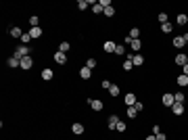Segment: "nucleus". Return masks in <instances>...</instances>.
Returning <instances> with one entry per match:
<instances>
[{
	"mask_svg": "<svg viewBox=\"0 0 188 140\" xmlns=\"http://www.w3.org/2000/svg\"><path fill=\"white\" fill-rule=\"evenodd\" d=\"M15 57L19 59H25V57H29V46H25V44H19V46L15 48Z\"/></svg>",
	"mask_w": 188,
	"mask_h": 140,
	"instance_id": "f257e3e1",
	"label": "nucleus"
},
{
	"mask_svg": "<svg viewBox=\"0 0 188 140\" xmlns=\"http://www.w3.org/2000/svg\"><path fill=\"white\" fill-rule=\"evenodd\" d=\"M86 103H88V107H92L94 111H103V109H105L103 100H98V98H88Z\"/></svg>",
	"mask_w": 188,
	"mask_h": 140,
	"instance_id": "f03ea898",
	"label": "nucleus"
},
{
	"mask_svg": "<svg viewBox=\"0 0 188 140\" xmlns=\"http://www.w3.org/2000/svg\"><path fill=\"white\" fill-rule=\"evenodd\" d=\"M161 103H163V107H171L174 103H176V98H174V94L165 92L163 96H161Z\"/></svg>",
	"mask_w": 188,
	"mask_h": 140,
	"instance_id": "7ed1b4c3",
	"label": "nucleus"
},
{
	"mask_svg": "<svg viewBox=\"0 0 188 140\" xmlns=\"http://www.w3.org/2000/svg\"><path fill=\"white\" fill-rule=\"evenodd\" d=\"M171 113H174V115H184V103H174V105H171Z\"/></svg>",
	"mask_w": 188,
	"mask_h": 140,
	"instance_id": "20e7f679",
	"label": "nucleus"
},
{
	"mask_svg": "<svg viewBox=\"0 0 188 140\" xmlns=\"http://www.w3.org/2000/svg\"><path fill=\"white\" fill-rule=\"evenodd\" d=\"M55 63L65 65V63H67V55H65V52H61V50H57V52H55Z\"/></svg>",
	"mask_w": 188,
	"mask_h": 140,
	"instance_id": "39448f33",
	"label": "nucleus"
},
{
	"mask_svg": "<svg viewBox=\"0 0 188 140\" xmlns=\"http://www.w3.org/2000/svg\"><path fill=\"white\" fill-rule=\"evenodd\" d=\"M186 61H188V55H182V52L176 55V59H174V63L180 65V67H184V65H186Z\"/></svg>",
	"mask_w": 188,
	"mask_h": 140,
	"instance_id": "423d86ee",
	"label": "nucleus"
},
{
	"mask_svg": "<svg viewBox=\"0 0 188 140\" xmlns=\"http://www.w3.org/2000/svg\"><path fill=\"white\" fill-rule=\"evenodd\" d=\"M119 121H121V119H119L117 115H111L109 119H107V126H109L111 130H115V128H117V123H119Z\"/></svg>",
	"mask_w": 188,
	"mask_h": 140,
	"instance_id": "0eeeda50",
	"label": "nucleus"
},
{
	"mask_svg": "<svg viewBox=\"0 0 188 140\" xmlns=\"http://www.w3.org/2000/svg\"><path fill=\"white\" fill-rule=\"evenodd\" d=\"M42 34H44V32H42V27H32V29H29V36H32V40H38V38H42Z\"/></svg>",
	"mask_w": 188,
	"mask_h": 140,
	"instance_id": "6e6552de",
	"label": "nucleus"
},
{
	"mask_svg": "<svg viewBox=\"0 0 188 140\" xmlns=\"http://www.w3.org/2000/svg\"><path fill=\"white\" fill-rule=\"evenodd\" d=\"M123 100H126V105H128V107H134V105H136V94H134V92H128Z\"/></svg>",
	"mask_w": 188,
	"mask_h": 140,
	"instance_id": "1a4fd4ad",
	"label": "nucleus"
},
{
	"mask_svg": "<svg viewBox=\"0 0 188 140\" xmlns=\"http://www.w3.org/2000/svg\"><path fill=\"white\" fill-rule=\"evenodd\" d=\"M176 84L180 86V88H186V86H188V75L180 73V75H178V80H176Z\"/></svg>",
	"mask_w": 188,
	"mask_h": 140,
	"instance_id": "9d476101",
	"label": "nucleus"
},
{
	"mask_svg": "<svg viewBox=\"0 0 188 140\" xmlns=\"http://www.w3.org/2000/svg\"><path fill=\"white\" fill-rule=\"evenodd\" d=\"M171 44H174L176 48H182V46H186V40H184V36H176Z\"/></svg>",
	"mask_w": 188,
	"mask_h": 140,
	"instance_id": "9b49d317",
	"label": "nucleus"
},
{
	"mask_svg": "<svg viewBox=\"0 0 188 140\" xmlns=\"http://www.w3.org/2000/svg\"><path fill=\"white\" fill-rule=\"evenodd\" d=\"M32 65H34V61H32V57H25V59H21V69H32Z\"/></svg>",
	"mask_w": 188,
	"mask_h": 140,
	"instance_id": "f8f14e48",
	"label": "nucleus"
},
{
	"mask_svg": "<svg viewBox=\"0 0 188 140\" xmlns=\"http://www.w3.org/2000/svg\"><path fill=\"white\" fill-rule=\"evenodd\" d=\"M105 52H115V48H117V44H115V42H113V40H107L105 42Z\"/></svg>",
	"mask_w": 188,
	"mask_h": 140,
	"instance_id": "ddd939ff",
	"label": "nucleus"
},
{
	"mask_svg": "<svg viewBox=\"0 0 188 140\" xmlns=\"http://www.w3.org/2000/svg\"><path fill=\"white\" fill-rule=\"evenodd\" d=\"M90 75H92V69H88V67L84 65L82 69H80V78H82V80H90Z\"/></svg>",
	"mask_w": 188,
	"mask_h": 140,
	"instance_id": "4468645a",
	"label": "nucleus"
},
{
	"mask_svg": "<svg viewBox=\"0 0 188 140\" xmlns=\"http://www.w3.org/2000/svg\"><path fill=\"white\" fill-rule=\"evenodd\" d=\"M6 65H9L11 69H15V67H21V61H19L17 57H11L9 61H6Z\"/></svg>",
	"mask_w": 188,
	"mask_h": 140,
	"instance_id": "2eb2a0df",
	"label": "nucleus"
},
{
	"mask_svg": "<svg viewBox=\"0 0 188 140\" xmlns=\"http://www.w3.org/2000/svg\"><path fill=\"white\" fill-rule=\"evenodd\" d=\"M71 132L80 136V134H84V126L82 123H71Z\"/></svg>",
	"mask_w": 188,
	"mask_h": 140,
	"instance_id": "dca6fc26",
	"label": "nucleus"
},
{
	"mask_svg": "<svg viewBox=\"0 0 188 140\" xmlns=\"http://www.w3.org/2000/svg\"><path fill=\"white\" fill-rule=\"evenodd\" d=\"M132 63H134L136 67H140V65H144V57H142V55H134V57H132Z\"/></svg>",
	"mask_w": 188,
	"mask_h": 140,
	"instance_id": "f3484780",
	"label": "nucleus"
},
{
	"mask_svg": "<svg viewBox=\"0 0 188 140\" xmlns=\"http://www.w3.org/2000/svg\"><path fill=\"white\" fill-rule=\"evenodd\" d=\"M42 78H44L46 82H50V80L55 78V71H52V69H48V67H46V69L42 71Z\"/></svg>",
	"mask_w": 188,
	"mask_h": 140,
	"instance_id": "a211bd4d",
	"label": "nucleus"
},
{
	"mask_svg": "<svg viewBox=\"0 0 188 140\" xmlns=\"http://www.w3.org/2000/svg\"><path fill=\"white\" fill-rule=\"evenodd\" d=\"M9 34H11L13 38H21L23 32H21V27H11V29H9Z\"/></svg>",
	"mask_w": 188,
	"mask_h": 140,
	"instance_id": "6ab92c4d",
	"label": "nucleus"
},
{
	"mask_svg": "<svg viewBox=\"0 0 188 140\" xmlns=\"http://www.w3.org/2000/svg\"><path fill=\"white\" fill-rule=\"evenodd\" d=\"M130 38H132V40H140V29H138V27H132V29H130Z\"/></svg>",
	"mask_w": 188,
	"mask_h": 140,
	"instance_id": "aec40b11",
	"label": "nucleus"
},
{
	"mask_svg": "<svg viewBox=\"0 0 188 140\" xmlns=\"http://www.w3.org/2000/svg\"><path fill=\"white\" fill-rule=\"evenodd\" d=\"M119 92H121V88H119L117 84H113V86L109 88V94H111V96H119Z\"/></svg>",
	"mask_w": 188,
	"mask_h": 140,
	"instance_id": "412c9836",
	"label": "nucleus"
},
{
	"mask_svg": "<svg viewBox=\"0 0 188 140\" xmlns=\"http://www.w3.org/2000/svg\"><path fill=\"white\" fill-rule=\"evenodd\" d=\"M59 50H61V52H65V55H67V52L71 50V44H69V42H61V44H59Z\"/></svg>",
	"mask_w": 188,
	"mask_h": 140,
	"instance_id": "4be33fe9",
	"label": "nucleus"
},
{
	"mask_svg": "<svg viewBox=\"0 0 188 140\" xmlns=\"http://www.w3.org/2000/svg\"><path fill=\"white\" fill-rule=\"evenodd\" d=\"M126 115H128L130 119H134V117L138 115V111H136V107H128V111H126Z\"/></svg>",
	"mask_w": 188,
	"mask_h": 140,
	"instance_id": "5701e85b",
	"label": "nucleus"
},
{
	"mask_svg": "<svg viewBox=\"0 0 188 140\" xmlns=\"http://www.w3.org/2000/svg\"><path fill=\"white\" fill-rule=\"evenodd\" d=\"M176 21H178V25H188V17L184 15V13H182V15H178Z\"/></svg>",
	"mask_w": 188,
	"mask_h": 140,
	"instance_id": "b1692460",
	"label": "nucleus"
},
{
	"mask_svg": "<svg viewBox=\"0 0 188 140\" xmlns=\"http://www.w3.org/2000/svg\"><path fill=\"white\" fill-rule=\"evenodd\" d=\"M132 67H134V63H132V57H128L126 61H123V71H130Z\"/></svg>",
	"mask_w": 188,
	"mask_h": 140,
	"instance_id": "393cba45",
	"label": "nucleus"
},
{
	"mask_svg": "<svg viewBox=\"0 0 188 140\" xmlns=\"http://www.w3.org/2000/svg\"><path fill=\"white\" fill-rule=\"evenodd\" d=\"M86 67H88V69H94V67H96V59H94V57H88V61H86Z\"/></svg>",
	"mask_w": 188,
	"mask_h": 140,
	"instance_id": "a878e982",
	"label": "nucleus"
},
{
	"mask_svg": "<svg viewBox=\"0 0 188 140\" xmlns=\"http://www.w3.org/2000/svg\"><path fill=\"white\" fill-rule=\"evenodd\" d=\"M115 55L123 57V55H126V46H123V44H117V48H115Z\"/></svg>",
	"mask_w": 188,
	"mask_h": 140,
	"instance_id": "bb28decb",
	"label": "nucleus"
},
{
	"mask_svg": "<svg viewBox=\"0 0 188 140\" xmlns=\"http://www.w3.org/2000/svg\"><path fill=\"white\" fill-rule=\"evenodd\" d=\"M174 98H176V103H184V100H186L184 92H176V94H174Z\"/></svg>",
	"mask_w": 188,
	"mask_h": 140,
	"instance_id": "cd10ccee",
	"label": "nucleus"
},
{
	"mask_svg": "<svg viewBox=\"0 0 188 140\" xmlns=\"http://www.w3.org/2000/svg\"><path fill=\"white\" fill-rule=\"evenodd\" d=\"M92 13H96V15H100V13H105V9L96 2V4H92Z\"/></svg>",
	"mask_w": 188,
	"mask_h": 140,
	"instance_id": "c85d7f7f",
	"label": "nucleus"
},
{
	"mask_svg": "<svg viewBox=\"0 0 188 140\" xmlns=\"http://www.w3.org/2000/svg\"><path fill=\"white\" fill-rule=\"evenodd\" d=\"M130 46H132L136 52H138V50H140V46H142V42H140V40H132V44H130Z\"/></svg>",
	"mask_w": 188,
	"mask_h": 140,
	"instance_id": "c756f323",
	"label": "nucleus"
},
{
	"mask_svg": "<svg viewBox=\"0 0 188 140\" xmlns=\"http://www.w3.org/2000/svg\"><path fill=\"white\" fill-rule=\"evenodd\" d=\"M161 32L163 34H171V23H163L161 25Z\"/></svg>",
	"mask_w": 188,
	"mask_h": 140,
	"instance_id": "7c9ffc66",
	"label": "nucleus"
},
{
	"mask_svg": "<svg viewBox=\"0 0 188 140\" xmlns=\"http://www.w3.org/2000/svg\"><path fill=\"white\" fill-rule=\"evenodd\" d=\"M40 19H38V17H29V25H32V27H40Z\"/></svg>",
	"mask_w": 188,
	"mask_h": 140,
	"instance_id": "2f4dec72",
	"label": "nucleus"
},
{
	"mask_svg": "<svg viewBox=\"0 0 188 140\" xmlns=\"http://www.w3.org/2000/svg\"><path fill=\"white\" fill-rule=\"evenodd\" d=\"M77 9H80V11H86V9H88V2H86V0H80V2H77Z\"/></svg>",
	"mask_w": 188,
	"mask_h": 140,
	"instance_id": "473e14b6",
	"label": "nucleus"
},
{
	"mask_svg": "<svg viewBox=\"0 0 188 140\" xmlns=\"http://www.w3.org/2000/svg\"><path fill=\"white\" fill-rule=\"evenodd\" d=\"M157 19H159V23H161V25L167 23V15H165V13H159V17H157Z\"/></svg>",
	"mask_w": 188,
	"mask_h": 140,
	"instance_id": "72a5a7b5",
	"label": "nucleus"
},
{
	"mask_svg": "<svg viewBox=\"0 0 188 140\" xmlns=\"http://www.w3.org/2000/svg\"><path fill=\"white\" fill-rule=\"evenodd\" d=\"M105 15H107V17H113V15H115V9H113V6H107V9H105Z\"/></svg>",
	"mask_w": 188,
	"mask_h": 140,
	"instance_id": "f704fd0d",
	"label": "nucleus"
},
{
	"mask_svg": "<svg viewBox=\"0 0 188 140\" xmlns=\"http://www.w3.org/2000/svg\"><path fill=\"white\" fill-rule=\"evenodd\" d=\"M29 40H32V36H29V34H23V36H21V44H25V46H27V42H29Z\"/></svg>",
	"mask_w": 188,
	"mask_h": 140,
	"instance_id": "c9c22d12",
	"label": "nucleus"
},
{
	"mask_svg": "<svg viewBox=\"0 0 188 140\" xmlns=\"http://www.w3.org/2000/svg\"><path fill=\"white\" fill-rule=\"evenodd\" d=\"M100 86H103V90H109V88H111L113 84L109 82V80H103V84H100Z\"/></svg>",
	"mask_w": 188,
	"mask_h": 140,
	"instance_id": "e433bc0d",
	"label": "nucleus"
},
{
	"mask_svg": "<svg viewBox=\"0 0 188 140\" xmlns=\"http://www.w3.org/2000/svg\"><path fill=\"white\" fill-rule=\"evenodd\" d=\"M115 130H117V132H126V123H123V121H119Z\"/></svg>",
	"mask_w": 188,
	"mask_h": 140,
	"instance_id": "4c0bfd02",
	"label": "nucleus"
},
{
	"mask_svg": "<svg viewBox=\"0 0 188 140\" xmlns=\"http://www.w3.org/2000/svg\"><path fill=\"white\" fill-rule=\"evenodd\" d=\"M134 107H136V111H138V113H140L142 109H144V105H142L140 100H136V105H134Z\"/></svg>",
	"mask_w": 188,
	"mask_h": 140,
	"instance_id": "58836bf2",
	"label": "nucleus"
},
{
	"mask_svg": "<svg viewBox=\"0 0 188 140\" xmlns=\"http://www.w3.org/2000/svg\"><path fill=\"white\" fill-rule=\"evenodd\" d=\"M153 134H155V136H157V134H161V128H159L157 123H153Z\"/></svg>",
	"mask_w": 188,
	"mask_h": 140,
	"instance_id": "ea45409f",
	"label": "nucleus"
},
{
	"mask_svg": "<svg viewBox=\"0 0 188 140\" xmlns=\"http://www.w3.org/2000/svg\"><path fill=\"white\" fill-rule=\"evenodd\" d=\"M155 138H157V140H167V136H165L163 132H161V134H157V136H155Z\"/></svg>",
	"mask_w": 188,
	"mask_h": 140,
	"instance_id": "a19ab883",
	"label": "nucleus"
},
{
	"mask_svg": "<svg viewBox=\"0 0 188 140\" xmlns=\"http://www.w3.org/2000/svg\"><path fill=\"white\" fill-rule=\"evenodd\" d=\"M182 73H184V75H188V63L184 65V67H182Z\"/></svg>",
	"mask_w": 188,
	"mask_h": 140,
	"instance_id": "79ce46f5",
	"label": "nucleus"
},
{
	"mask_svg": "<svg viewBox=\"0 0 188 140\" xmlns=\"http://www.w3.org/2000/svg\"><path fill=\"white\" fill-rule=\"evenodd\" d=\"M146 140H157V138H155V134H151V136H149Z\"/></svg>",
	"mask_w": 188,
	"mask_h": 140,
	"instance_id": "37998d69",
	"label": "nucleus"
},
{
	"mask_svg": "<svg viewBox=\"0 0 188 140\" xmlns=\"http://www.w3.org/2000/svg\"><path fill=\"white\" fill-rule=\"evenodd\" d=\"M186 63H188V61H186Z\"/></svg>",
	"mask_w": 188,
	"mask_h": 140,
	"instance_id": "c03bdc74",
	"label": "nucleus"
},
{
	"mask_svg": "<svg viewBox=\"0 0 188 140\" xmlns=\"http://www.w3.org/2000/svg\"><path fill=\"white\" fill-rule=\"evenodd\" d=\"M186 34H188V32H186Z\"/></svg>",
	"mask_w": 188,
	"mask_h": 140,
	"instance_id": "a18cd8bd",
	"label": "nucleus"
}]
</instances>
